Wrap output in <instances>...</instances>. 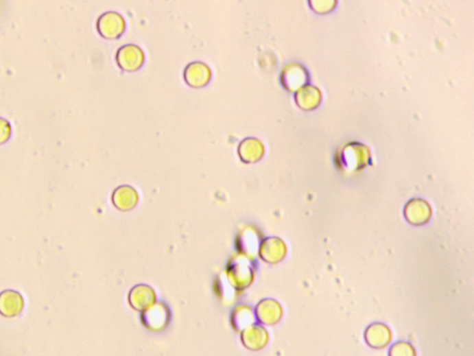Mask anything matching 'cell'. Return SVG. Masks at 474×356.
Instances as JSON below:
<instances>
[{"mask_svg": "<svg viewBox=\"0 0 474 356\" xmlns=\"http://www.w3.org/2000/svg\"><path fill=\"white\" fill-rule=\"evenodd\" d=\"M144 54L137 45L127 44L120 47L116 55V60L121 69L132 72L141 67L144 62Z\"/></svg>", "mask_w": 474, "mask_h": 356, "instance_id": "1", "label": "cell"}, {"mask_svg": "<svg viewBox=\"0 0 474 356\" xmlns=\"http://www.w3.org/2000/svg\"><path fill=\"white\" fill-rule=\"evenodd\" d=\"M126 23L120 14L115 12L104 13L97 21L100 35L106 38H117L123 33Z\"/></svg>", "mask_w": 474, "mask_h": 356, "instance_id": "2", "label": "cell"}, {"mask_svg": "<svg viewBox=\"0 0 474 356\" xmlns=\"http://www.w3.org/2000/svg\"><path fill=\"white\" fill-rule=\"evenodd\" d=\"M144 312L143 313V323L151 331H161L168 324V309L163 303H154L152 307Z\"/></svg>", "mask_w": 474, "mask_h": 356, "instance_id": "3", "label": "cell"}, {"mask_svg": "<svg viewBox=\"0 0 474 356\" xmlns=\"http://www.w3.org/2000/svg\"><path fill=\"white\" fill-rule=\"evenodd\" d=\"M211 78V69L205 63L194 62L185 68V80L193 88H202L210 82Z\"/></svg>", "mask_w": 474, "mask_h": 356, "instance_id": "4", "label": "cell"}, {"mask_svg": "<svg viewBox=\"0 0 474 356\" xmlns=\"http://www.w3.org/2000/svg\"><path fill=\"white\" fill-rule=\"evenodd\" d=\"M156 302V294L152 287L147 285H139L129 294V302L137 311H144L152 307Z\"/></svg>", "mask_w": 474, "mask_h": 356, "instance_id": "5", "label": "cell"}, {"mask_svg": "<svg viewBox=\"0 0 474 356\" xmlns=\"http://www.w3.org/2000/svg\"><path fill=\"white\" fill-rule=\"evenodd\" d=\"M283 86L289 91H299L308 80V73L302 66L298 64L288 65L282 73Z\"/></svg>", "mask_w": 474, "mask_h": 356, "instance_id": "6", "label": "cell"}, {"mask_svg": "<svg viewBox=\"0 0 474 356\" xmlns=\"http://www.w3.org/2000/svg\"><path fill=\"white\" fill-rule=\"evenodd\" d=\"M244 346L251 351L261 350L268 342V333L259 326H250L242 332Z\"/></svg>", "mask_w": 474, "mask_h": 356, "instance_id": "7", "label": "cell"}, {"mask_svg": "<svg viewBox=\"0 0 474 356\" xmlns=\"http://www.w3.org/2000/svg\"><path fill=\"white\" fill-rule=\"evenodd\" d=\"M112 202L119 210H132L139 202V194L132 187L124 185V186L119 187L113 192Z\"/></svg>", "mask_w": 474, "mask_h": 356, "instance_id": "8", "label": "cell"}, {"mask_svg": "<svg viewBox=\"0 0 474 356\" xmlns=\"http://www.w3.org/2000/svg\"><path fill=\"white\" fill-rule=\"evenodd\" d=\"M241 160L246 163L258 162L264 154V147L261 141L255 138H248L241 141L238 147Z\"/></svg>", "mask_w": 474, "mask_h": 356, "instance_id": "9", "label": "cell"}, {"mask_svg": "<svg viewBox=\"0 0 474 356\" xmlns=\"http://www.w3.org/2000/svg\"><path fill=\"white\" fill-rule=\"evenodd\" d=\"M256 315L265 325H274L280 320L282 310L279 303L272 300H264L257 307Z\"/></svg>", "mask_w": 474, "mask_h": 356, "instance_id": "10", "label": "cell"}, {"mask_svg": "<svg viewBox=\"0 0 474 356\" xmlns=\"http://www.w3.org/2000/svg\"><path fill=\"white\" fill-rule=\"evenodd\" d=\"M343 163L345 165L364 166L369 159V150L368 147L360 144L348 145L344 149L342 155Z\"/></svg>", "mask_w": 474, "mask_h": 356, "instance_id": "11", "label": "cell"}, {"mask_svg": "<svg viewBox=\"0 0 474 356\" xmlns=\"http://www.w3.org/2000/svg\"><path fill=\"white\" fill-rule=\"evenodd\" d=\"M322 95L319 89L312 86H303L296 92V102L301 109L313 110L320 104Z\"/></svg>", "mask_w": 474, "mask_h": 356, "instance_id": "12", "label": "cell"}, {"mask_svg": "<svg viewBox=\"0 0 474 356\" xmlns=\"http://www.w3.org/2000/svg\"><path fill=\"white\" fill-rule=\"evenodd\" d=\"M259 253H261L262 259L266 262L277 263L283 259V255H285V246L280 239L272 237V239H266L262 242Z\"/></svg>", "mask_w": 474, "mask_h": 356, "instance_id": "13", "label": "cell"}, {"mask_svg": "<svg viewBox=\"0 0 474 356\" xmlns=\"http://www.w3.org/2000/svg\"><path fill=\"white\" fill-rule=\"evenodd\" d=\"M251 275H252V273H251L250 266L246 265L244 261L235 263L233 268H230L228 274L232 284L235 287H239V289L250 285Z\"/></svg>", "mask_w": 474, "mask_h": 356, "instance_id": "14", "label": "cell"}, {"mask_svg": "<svg viewBox=\"0 0 474 356\" xmlns=\"http://www.w3.org/2000/svg\"><path fill=\"white\" fill-rule=\"evenodd\" d=\"M366 340L370 346L382 348L386 346L390 341V333L388 329L372 328L367 331Z\"/></svg>", "mask_w": 474, "mask_h": 356, "instance_id": "15", "label": "cell"}, {"mask_svg": "<svg viewBox=\"0 0 474 356\" xmlns=\"http://www.w3.org/2000/svg\"><path fill=\"white\" fill-rule=\"evenodd\" d=\"M254 321V316L251 312L250 308L246 307H239L235 311L233 315V324H234L235 329L240 331V329H245L250 326V324Z\"/></svg>", "mask_w": 474, "mask_h": 356, "instance_id": "16", "label": "cell"}, {"mask_svg": "<svg viewBox=\"0 0 474 356\" xmlns=\"http://www.w3.org/2000/svg\"><path fill=\"white\" fill-rule=\"evenodd\" d=\"M390 356H415V353L410 344L401 342L391 348Z\"/></svg>", "mask_w": 474, "mask_h": 356, "instance_id": "17", "label": "cell"}, {"mask_svg": "<svg viewBox=\"0 0 474 356\" xmlns=\"http://www.w3.org/2000/svg\"><path fill=\"white\" fill-rule=\"evenodd\" d=\"M312 9L315 12L324 13L330 12L333 8H335L336 2L335 1H311L309 2Z\"/></svg>", "mask_w": 474, "mask_h": 356, "instance_id": "18", "label": "cell"}, {"mask_svg": "<svg viewBox=\"0 0 474 356\" xmlns=\"http://www.w3.org/2000/svg\"><path fill=\"white\" fill-rule=\"evenodd\" d=\"M12 128L10 123L4 118L0 117V143H3L10 138Z\"/></svg>", "mask_w": 474, "mask_h": 356, "instance_id": "19", "label": "cell"}]
</instances>
